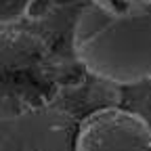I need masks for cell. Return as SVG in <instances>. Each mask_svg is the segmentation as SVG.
Wrapping results in <instances>:
<instances>
[{
  "instance_id": "obj_1",
  "label": "cell",
  "mask_w": 151,
  "mask_h": 151,
  "mask_svg": "<svg viewBox=\"0 0 151 151\" xmlns=\"http://www.w3.org/2000/svg\"><path fill=\"white\" fill-rule=\"evenodd\" d=\"M73 52L101 80H151V0H92L73 25Z\"/></svg>"
},
{
  "instance_id": "obj_2",
  "label": "cell",
  "mask_w": 151,
  "mask_h": 151,
  "mask_svg": "<svg viewBox=\"0 0 151 151\" xmlns=\"http://www.w3.org/2000/svg\"><path fill=\"white\" fill-rule=\"evenodd\" d=\"M59 92L52 52L40 36L0 27V120L46 107Z\"/></svg>"
},
{
  "instance_id": "obj_3",
  "label": "cell",
  "mask_w": 151,
  "mask_h": 151,
  "mask_svg": "<svg viewBox=\"0 0 151 151\" xmlns=\"http://www.w3.org/2000/svg\"><path fill=\"white\" fill-rule=\"evenodd\" d=\"M73 151H151V126L132 111L105 107L82 122Z\"/></svg>"
},
{
  "instance_id": "obj_4",
  "label": "cell",
  "mask_w": 151,
  "mask_h": 151,
  "mask_svg": "<svg viewBox=\"0 0 151 151\" xmlns=\"http://www.w3.org/2000/svg\"><path fill=\"white\" fill-rule=\"evenodd\" d=\"M34 0H0V27L19 23L32 9Z\"/></svg>"
}]
</instances>
